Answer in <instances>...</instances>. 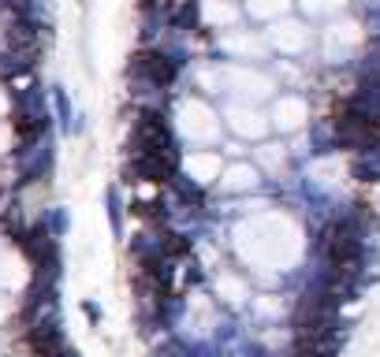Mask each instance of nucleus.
Instances as JSON below:
<instances>
[{
	"mask_svg": "<svg viewBox=\"0 0 380 357\" xmlns=\"http://www.w3.org/2000/svg\"><path fill=\"white\" fill-rule=\"evenodd\" d=\"M131 74L146 79L149 86H157V90H165V86H172V79H176V63L168 56H160V52H138L135 63H131Z\"/></svg>",
	"mask_w": 380,
	"mask_h": 357,
	"instance_id": "1",
	"label": "nucleus"
},
{
	"mask_svg": "<svg viewBox=\"0 0 380 357\" xmlns=\"http://www.w3.org/2000/svg\"><path fill=\"white\" fill-rule=\"evenodd\" d=\"M52 97H56V112H60V123H63V131H71V101H68V93L60 90H52Z\"/></svg>",
	"mask_w": 380,
	"mask_h": 357,
	"instance_id": "2",
	"label": "nucleus"
},
{
	"mask_svg": "<svg viewBox=\"0 0 380 357\" xmlns=\"http://www.w3.org/2000/svg\"><path fill=\"white\" fill-rule=\"evenodd\" d=\"M108 212H112V231H119V193L108 190Z\"/></svg>",
	"mask_w": 380,
	"mask_h": 357,
	"instance_id": "3",
	"label": "nucleus"
}]
</instances>
